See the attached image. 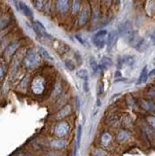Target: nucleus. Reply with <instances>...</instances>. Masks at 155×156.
I'll list each match as a JSON object with an SVG mask.
<instances>
[{"mask_svg": "<svg viewBox=\"0 0 155 156\" xmlns=\"http://www.w3.org/2000/svg\"><path fill=\"white\" fill-rule=\"evenodd\" d=\"M148 77H149V72H148V69H147V66H145L143 68L142 72H140V75L139 77L138 81L136 82V84H137V85H142V84H143V83H145V82L147 81Z\"/></svg>", "mask_w": 155, "mask_h": 156, "instance_id": "4468645a", "label": "nucleus"}, {"mask_svg": "<svg viewBox=\"0 0 155 156\" xmlns=\"http://www.w3.org/2000/svg\"><path fill=\"white\" fill-rule=\"evenodd\" d=\"M118 32L122 36H127L130 35L132 32V23L130 21H125L118 27Z\"/></svg>", "mask_w": 155, "mask_h": 156, "instance_id": "1a4fd4ad", "label": "nucleus"}, {"mask_svg": "<svg viewBox=\"0 0 155 156\" xmlns=\"http://www.w3.org/2000/svg\"><path fill=\"white\" fill-rule=\"evenodd\" d=\"M121 123L124 127H130L131 125L134 124V120L129 114H124V116L121 118Z\"/></svg>", "mask_w": 155, "mask_h": 156, "instance_id": "6ab92c4d", "label": "nucleus"}, {"mask_svg": "<svg viewBox=\"0 0 155 156\" xmlns=\"http://www.w3.org/2000/svg\"><path fill=\"white\" fill-rule=\"evenodd\" d=\"M43 156H66V155L62 152H60V151L55 150V151H47Z\"/></svg>", "mask_w": 155, "mask_h": 156, "instance_id": "bb28decb", "label": "nucleus"}, {"mask_svg": "<svg viewBox=\"0 0 155 156\" xmlns=\"http://www.w3.org/2000/svg\"><path fill=\"white\" fill-rule=\"evenodd\" d=\"M147 94L149 96L155 98V87H150L149 89H148V91H147Z\"/></svg>", "mask_w": 155, "mask_h": 156, "instance_id": "72a5a7b5", "label": "nucleus"}, {"mask_svg": "<svg viewBox=\"0 0 155 156\" xmlns=\"http://www.w3.org/2000/svg\"><path fill=\"white\" fill-rule=\"evenodd\" d=\"M127 104H128V105H129L130 107H131V106H133L134 104H135V101H134L133 97L131 96V95H128V97H127Z\"/></svg>", "mask_w": 155, "mask_h": 156, "instance_id": "2f4dec72", "label": "nucleus"}, {"mask_svg": "<svg viewBox=\"0 0 155 156\" xmlns=\"http://www.w3.org/2000/svg\"><path fill=\"white\" fill-rule=\"evenodd\" d=\"M69 0H57L56 8L61 13H65L69 10Z\"/></svg>", "mask_w": 155, "mask_h": 156, "instance_id": "ddd939ff", "label": "nucleus"}, {"mask_svg": "<svg viewBox=\"0 0 155 156\" xmlns=\"http://www.w3.org/2000/svg\"><path fill=\"white\" fill-rule=\"evenodd\" d=\"M45 87H46V81L41 76L35 77L31 82V91L36 96L41 95L44 92Z\"/></svg>", "mask_w": 155, "mask_h": 156, "instance_id": "f03ea898", "label": "nucleus"}, {"mask_svg": "<svg viewBox=\"0 0 155 156\" xmlns=\"http://www.w3.org/2000/svg\"><path fill=\"white\" fill-rule=\"evenodd\" d=\"M17 6V9L19 11H22L23 14L26 15V17L28 18H33V13H32V10L27 6L26 4H25L23 2H20L19 4L16 5Z\"/></svg>", "mask_w": 155, "mask_h": 156, "instance_id": "f8f14e48", "label": "nucleus"}, {"mask_svg": "<svg viewBox=\"0 0 155 156\" xmlns=\"http://www.w3.org/2000/svg\"><path fill=\"white\" fill-rule=\"evenodd\" d=\"M23 156H31V155H30V154H23Z\"/></svg>", "mask_w": 155, "mask_h": 156, "instance_id": "58836bf2", "label": "nucleus"}, {"mask_svg": "<svg viewBox=\"0 0 155 156\" xmlns=\"http://www.w3.org/2000/svg\"><path fill=\"white\" fill-rule=\"evenodd\" d=\"M145 121H146L147 125L150 127V128L155 131V116L148 115V116H146V118H145Z\"/></svg>", "mask_w": 155, "mask_h": 156, "instance_id": "5701e85b", "label": "nucleus"}, {"mask_svg": "<svg viewBox=\"0 0 155 156\" xmlns=\"http://www.w3.org/2000/svg\"><path fill=\"white\" fill-rule=\"evenodd\" d=\"M92 156H107V152L101 148H94L91 152Z\"/></svg>", "mask_w": 155, "mask_h": 156, "instance_id": "4be33fe9", "label": "nucleus"}, {"mask_svg": "<svg viewBox=\"0 0 155 156\" xmlns=\"http://www.w3.org/2000/svg\"><path fill=\"white\" fill-rule=\"evenodd\" d=\"M150 75H155V68L151 71V73H149V76H150Z\"/></svg>", "mask_w": 155, "mask_h": 156, "instance_id": "4c0bfd02", "label": "nucleus"}, {"mask_svg": "<svg viewBox=\"0 0 155 156\" xmlns=\"http://www.w3.org/2000/svg\"><path fill=\"white\" fill-rule=\"evenodd\" d=\"M40 62L39 55L33 50H28L26 53L25 58H23V65L25 66L28 68H33L36 66H38V63Z\"/></svg>", "mask_w": 155, "mask_h": 156, "instance_id": "f257e3e1", "label": "nucleus"}, {"mask_svg": "<svg viewBox=\"0 0 155 156\" xmlns=\"http://www.w3.org/2000/svg\"><path fill=\"white\" fill-rule=\"evenodd\" d=\"M19 47V42H13L11 43L10 45H9L7 48H6V50H5V56L6 57H10L12 56L14 53L16 52V50L18 49Z\"/></svg>", "mask_w": 155, "mask_h": 156, "instance_id": "f3484780", "label": "nucleus"}, {"mask_svg": "<svg viewBox=\"0 0 155 156\" xmlns=\"http://www.w3.org/2000/svg\"><path fill=\"white\" fill-rule=\"evenodd\" d=\"M67 145V141L64 139H55L52 140L50 143V146L55 150H61L64 149L65 146Z\"/></svg>", "mask_w": 155, "mask_h": 156, "instance_id": "9d476101", "label": "nucleus"}, {"mask_svg": "<svg viewBox=\"0 0 155 156\" xmlns=\"http://www.w3.org/2000/svg\"><path fill=\"white\" fill-rule=\"evenodd\" d=\"M75 57H76L77 60H78V63H81V56L79 55V53H76Z\"/></svg>", "mask_w": 155, "mask_h": 156, "instance_id": "c9c22d12", "label": "nucleus"}, {"mask_svg": "<svg viewBox=\"0 0 155 156\" xmlns=\"http://www.w3.org/2000/svg\"><path fill=\"white\" fill-rule=\"evenodd\" d=\"M6 73V66H0V81L3 79Z\"/></svg>", "mask_w": 155, "mask_h": 156, "instance_id": "7c9ffc66", "label": "nucleus"}, {"mask_svg": "<svg viewBox=\"0 0 155 156\" xmlns=\"http://www.w3.org/2000/svg\"><path fill=\"white\" fill-rule=\"evenodd\" d=\"M130 136H131V132L128 129H122L116 135V140H117L118 143H124V141L129 140Z\"/></svg>", "mask_w": 155, "mask_h": 156, "instance_id": "9b49d317", "label": "nucleus"}, {"mask_svg": "<svg viewBox=\"0 0 155 156\" xmlns=\"http://www.w3.org/2000/svg\"><path fill=\"white\" fill-rule=\"evenodd\" d=\"M139 106L147 112L155 113V101L149 99H143L139 101Z\"/></svg>", "mask_w": 155, "mask_h": 156, "instance_id": "0eeeda50", "label": "nucleus"}, {"mask_svg": "<svg viewBox=\"0 0 155 156\" xmlns=\"http://www.w3.org/2000/svg\"><path fill=\"white\" fill-rule=\"evenodd\" d=\"M32 28L38 37H41V38H50L51 37L50 34L47 33L45 27L43 26L42 23H40L39 21H34L32 23Z\"/></svg>", "mask_w": 155, "mask_h": 156, "instance_id": "39448f33", "label": "nucleus"}, {"mask_svg": "<svg viewBox=\"0 0 155 156\" xmlns=\"http://www.w3.org/2000/svg\"><path fill=\"white\" fill-rule=\"evenodd\" d=\"M44 0H34L33 1V4H34V7L37 8L38 10H41L44 7Z\"/></svg>", "mask_w": 155, "mask_h": 156, "instance_id": "c85d7f7f", "label": "nucleus"}, {"mask_svg": "<svg viewBox=\"0 0 155 156\" xmlns=\"http://www.w3.org/2000/svg\"><path fill=\"white\" fill-rule=\"evenodd\" d=\"M80 10V1L79 0H74L73 5H72V12L76 14Z\"/></svg>", "mask_w": 155, "mask_h": 156, "instance_id": "cd10ccee", "label": "nucleus"}, {"mask_svg": "<svg viewBox=\"0 0 155 156\" xmlns=\"http://www.w3.org/2000/svg\"><path fill=\"white\" fill-rule=\"evenodd\" d=\"M116 40H117V32H115V31L110 32L108 34L107 38H106V46L108 47L109 50L115 45Z\"/></svg>", "mask_w": 155, "mask_h": 156, "instance_id": "2eb2a0df", "label": "nucleus"}, {"mask_svg": "<svg viewBox=\"0 0 155 156\" xmlns=\"http://www.w3.org/2000/svg\"><path fill=\"white\" fill-rule=\"evenodd\" d=\"M112 140H113V136L107 131H104L103 133L100 135V138H99L100 144L104 146V147L109 146L111 143H112Z\"/></svg>", "mask_w": 155, "mask_h": 156, "instance_id": "423d86ee", "label": "nucleus"}, {"mask_svg": "<svg viewBox=\"0 0 155 156\" xmlns=\"http://www.w3.org/2000/svg\"><path fill=\"white\" fill-rule=\"evenodd\" d=\"M75 37H76L77 39H78V41H79V42L82 44V45H84V44H85V41L83 40V39H82V37H81V36H79V35H76Z\"/></svg>", "mask_w": 155, "mask_h": 156, "instance_id": "f704fd0d", "label": "nucleus"}, {"mask_svg": "<svg viewBox=\"0 0 155 156\" xmlns=\"http://www.w3.org/2000/svg\"><path fill=\"white\" fill-rule=\"evenodd\" d=\"M77 76H78L79 78H81L82 80H88L89 79V75H88V72H87L86 69H80L76 72Z\"/></svg>", "mask_w": 155, "mask_h": 156, "instance_id": "b1692460", "label": "nucleus"}, {"mask_svg": "<svg viewBox=\"0 0 155 156\" xmlns=\"http://www.w3.org/2000/svg\"><path fill=\"white\" fill-rule=\"evenodd\" d=\"M90 66L92 68V70H93L94 74H96V73H99V71H100V65L98 63V62L96 61V58L94 57L90 58Z\"/></svg>", "mask_w": 155, "mask_h": 156, "instance_id": "a211bd4d", "label": "nucleus"}, {"mask_svg": "<svg viewBox=\"0 0 155 156\" xmlns=\"http://www.w3.org/2000/svg\"><path fill=\"white\" fill-rule=\"evenodd\" d=\"M83 88H84V91H85L86 93H88V92L90 91V89H89V82H88V80H84V81H83Z\"/></svg>", "mask_w": 155, "mask_h": 156, "instance_id": "473e14b6", "label": "nucleus"}, {"mask_svg": "<svg viewBox=\"0 0 155 156\" xmlns=\"http://www.w3.org/2000/svg\"><path fill=\"white\" fill-rule=\"evenodd\" d=\"M88 19H89V9L86 7L85 9L82 10L79 19H78V23L80 26H85L87 21H88Z\"/></svg>", "mask_w": 155, "mask_h": 156, "instance_id": "dca6fc26", "label": "nucleus"}, {"mask_svg": "<svg viewBox=\"0 0 155 156\" xmlns=\"http://www.w3.org/2000/svg\"><path fill=\"white\" fill-rule=\"evenodd\" d=\"M81 135H82V127L81 125L78 126V129H77V140H76V147L78 148L80 146L81 143Z\"/></svg>", "mask_w": 155, "mask_h": 156, "instance_id": "a878e982", "label": "nucleus"}, {"mask_svg": "<svg viewBox=\"0 0 155 156\" xmlns=\"http://www.w3.org/2000/svg\"><path fill=\"white\" fill-rule=\"evenodd\" d=\"M69 124L66 121H60L55 126V135L58 138H64V136H67L69 133Z\"/></svg>", "mask_w": 155, "mask_h": 156, "instance_id": "20e7f679", "label": "nucleus"}, {"mask_svg": "<svg viewBox=\"0 0 155 156\" xmlns=\"http://www.w3.org/2000/svg\"><path fill=\"white\" fill-rule=\"evenodd\" d=\"M65 66L69 71H73L75 69V65L71 60H65Z\"/></svg>", "mask_w": 155, "mask_h": 156, "instance_id": "393cba45", "label": "nucleus"}, {"mask_svg": "<svg viewBox=\"0 0 155 156\" xmlns=\"http://www.w3.org/2000/svg\"><path fill=\"white\" fill-rule=\"evenodd\" d=\"M100 70H104V69H107V68L112 65V61L110 60L109 58H103V60L100 61Z\"/></svg>", "mask_w": 155, "mask_h": 156, "instance_id": "aec40b11", "label": "nucleus"}, {"mask_svg": "<svg viewBox=\"0 0 155 156\" xmlns=\"http://www.w3.org/2000/svg\"><path fill=\"white\" fill-rule=\"evenodd\" d=\"M38 51H39V54L41 55V57L47 58V60L54 61V58H53V57L50 55L49 52H48L44 47H42V46H38Z\"/></svg>", "mask_w": 155, "mask_h": 156, "instance_id": "412c9836", "label": "nucleus"}, {"mask_svg": "<svg viewBox=\"0 0 155 156\" xmlns=\"http://www.w3.org/2000/svg\"><path fill=\"white\" fill-rule=\"evenodd\" d=\"M151 39H152V43H153V45H155V30L152 34V36H151Z\"/></svg>", "mask_w": 155, "mask_h": 156, "instance_id": "e433bc0d", "label": "nucleus"}, {"mask_svg": "<svg viewBox=\"0 0 155 156\" xmlns=\"http://www.w3.org/2000/svg\"><path fill=\"white\" fill-rule=\"evenodd\" d=\"M104 91V82H99L98 83V89H97V94L98 96L103 95V93Z\"/></svg>", "mask_w": 155, "mask_h": 156, "instance_id": "c756f323", "label": "nucleus"}, {"mask_svg": "<svg viewBox=\"0 0 155 156\" xmlns=\"http://www.w3.org/2000/svg\"><path fill=\"white\" fill-rule=\"evenodd\" d=\"M106 36H107V31L103 29L95 34L92 38V42L98 49H103L106 45Z\"/></svg>", "mask_w": 155, "mask_h": 156, "instance_id": "7ed1b4c3", "label": "nucleus"}, {"mask_svg": "<svg viewBox=\"0 0 155 156\" xmlns=\"http://www.w3.org/2000/svg\"><path fill=\"white\" fill-rule=\"evenodd\" d=\"M72 112V106L70 105H65V106H62V108L57 112L56 114V119L57 120H62L66 118L67 116H69Z\"/></svg>", "mask_w": 155, "mask_h": 156, "instance_id": "6e6552de", "label": "nucleus"}]
</instances>
